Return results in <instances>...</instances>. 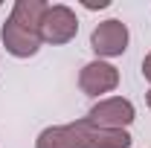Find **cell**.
<instances>
[{"mask_svg":"<svg viewBox=\"0 0 151 148\" xmlns=\"http://www.w3.org/2000/svg\"><path fill=\"white\" fill-rule=\"evenodd\" d=\"M81 6H84V9H90V12H96V9H108V6H111V0H81Z\"/></svg>","mask_w":151,"mask_h":148,"instance_id":"ba28073f","label":"cell"},{"mask_svg":"<svg viewBox=\"0 0 151 148\" xmlns=\"http://www.w3.org/2000/svg\"><path fill=\"white\" fill-rule=\"evenodd\" d=\"M145 105L151 108V87H148V93H145Z\"/></svg>","mask_w":151,"mask_h":148,"instance_id":"30bf717a","label":"cell"},{"mask_svg":"<svg viewBox=\"0 0 151 148\" xmlns=\"http://www.w3.org/2000/svg\"><path fill=\"white\" fill-rule=\"evenodd\" d=\"M84 119L90 125H96V128H122V131H128V125L137 119V108H134L131 99H125V96H105V99H96V105L87 111Z\"/></svg>","mask_w":151,"mask_h":148,"instance_id":"3957f363","label":"cell"},{"mask_svg":"<svg viewBox=\"0 0 151 148\" xmlns=\"http://www.w3.org/2000/svg\"><path fill=\"white\" fill-rule=\"evenodd\" d=\"M78 35V18L67 3H50L44 20H41V41L52 44V47H64Z\"/></svg>","mask_w":151,"mask_h":148,"instance_id":"7a4b0ae2","label":"cell"},{"mask_svg":"<svg viewBox=\"0 0 151 148\" xmlns=\"http://www.w3.org/2000/svg\"><path fill=\"white\" fill-rule=\"evenodd\" d=\"M134 137L122 128H96L87 122V148H131Z\"/></svg>","mask_w":151,"mask_h":148,"instance_id":"52a82bcc","label":"cell"},{"mask_svg":"<svg viewBox=\"0 0 151 148\" xmlns=\"http://www.w3.org/2000/svg\"><path fill=\"white\" fill-rule=\"evenodd\" d=\"M116 87H119V70L113 67L111 61L93 58V61H87V64L78 70V90L84 93V96L105 99V96L113 93Z\"/></svg>","mask_w":151,"mask_h":148,"instance_id":"5b68a950","label":"cell"},{"mask_svg":"<svg viewBox=\"0 0 151 148\" xmlns=\"http://www.w3.org/2000/svg\"><path fill=\"white\" fill-rule=\"evenodd\" d=\"M128 44H131L128 23H122L119 18L99 20L93 26V32H90V50H93L96 58H102V61L125 55V52H128Z\"/></svg>","mask_w":151,"mask_h":148,"instance_id":"6da1fadb","label":"cell"},{"mask_svg":"<svg viewBox=\"0 0 151 148\" xmlns=\"http://www.w3.org/2000/svg\"><path fill=\"white\" fill-rule=\"evenodd\" d=\"M142 75H145V81L151 84V52H145V58H142Z\"/></svg>","mask_w":151,"mask_h":148,"instance_id":"9c48e42d","label":"cell"},{"mask_svg":"<svg viewBox=\"0 0 151 148\" xmlns=\"http://www.w3.org/2000/svg\"><path fill=\"white\" fill-rule=\"evenodd\" d=\"M0 41H3L6 52L12 58H32V55H38V50H41V44H44L38 26H29V23L12 18V15L0 26Z\"/></svg>","mask_w":151,"mask_h":148,"instance_id":"277c9868","label":"cell"},{"mask_svg":"<svg viewBox=\"0 0 151 148\" xmlns=\"http://www.w3.org/2000/svg\"><path fill=\"white\" fill-rule=\"evenodd\" d=\"M35 148H87V119L44 128L35 137Z\"/></svg>","mask_w":151,"mask_h":148,"instance_id":"8992f818","label":"cell"}]
</instances>
